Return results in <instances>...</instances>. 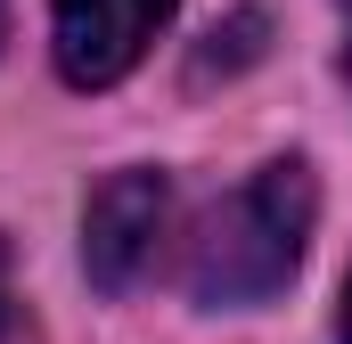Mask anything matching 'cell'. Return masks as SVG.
Returning <instances> with one entry per match:
<instances>
[{
  "mask_svg": "<svg viewBox=\"0 0 352 344\" xmlns=\"http://www.w3.org/2000/svg\"><path fill=\"white\" fill-rule=\"evenodd\" d=\"M0 295H16V287H8V246H0Z\"/></svg>",
  "mask_w": 352,
  "mask_h": 344,
  "instance_id": "52a82bcc",
  "label": "cell"
},
{
  "mask_svg": "<svg viewBox=\"0 0 352 344\" xmlns=\"http://www.w3.org/2000/svg\"><path fill=\"white\" fill-rule=\"evenodd\" d=\"M180 0H58L50 33H58V74L74 90H115L140 58L148 41L173 25Z\"/></svg>",
  "mask_w": 352,
  "mask_h": 344,
  "instance_id": "3957f363",
  "label": "cell"
},
{
  "mask_svg": "<svg viewBox=\"0 0 352 344\" xmlns=\"http://www.w3.org/2000/svg\"><path fill=\"white\" fill-rule=\"evenodd\" d=\"M344 83H352V33H344Z\"/></svg>",
  "mask_w": 352,
  "mask_h": 344,
  "instance_id": "ba28073f",
  "label": "cell"
},
{
  "mask_svg": "<svg viewBox=\"0 0 352 344\" xmlns=\"http://www.w3.org/2000/svg\"><path fill=\"white\" fill-rule=\"evenodd\" d=\"M0 41H8V8H0Z\"/></svg>",
  "mask_w": 352,
  "mask_h": 344,
  "instance_id": "9c48e42d",
  "label": "cell"
},
{
  "mask_svg": "<svg viewBox=\"0 0 352 344\" xmlns=\"http://www.w3.org/2000/svg\"><path fill=\"white\" fill-rule=\"evenodd\" d=\"M246 58H263V17H254V8H246V17H230V33L213 25V50L197 58V74H213V66L230 74V66H246Z\"/></svg>",
  "mask_w": 352,
  "mask_h": 344,
  "instance_id": "277c9868",
  "label": "cell"
},
{
  "mask_svg": "<svg viewBox=\"0 0 352 344\" xmlns=\"http://www.w3.org/2000/svg\"><path fill=\"white\" fill-rule=\"evenodd\" d=\"M336 344H352V279H344V312H336Z\"/></svg>",
  "mask_w": 352,
  "mask_h": 344,
  "instance_id": "8992f818",
  "label": "cell"
},
{
  "mask_svg": "<svg viewBox=\"0 0 352 344\" xmlns=\"http://www.w3.org/2000/svg\"><path fill=\"white\" fill-rule=\"evenodd\" d=\"M311 213H320V189H311V172L295 164V156L263 164L246 189H230V197H221V205L197 222V238H188V255H180L188 295H197L205 312L270 303V295L295 279V262H303Z\"/></svg>",
  "mask_w": 352,
  "mask_h": 344,
  "instance_id": "6da1fadb",
  "label": "cell"
},
{
  "mask_svg": "<svg viewBox=\"0 0 352 344\" xmlns=\"http://www.w3.org/2000/svg\"><path fill=\"white\" fill-rule=\"evenodd\" d=\"M0 344H41V328H33V312H25L16 295H0Z\"/></svg>",
  "mask_w": 352,
  "mask_h": 344,
  "instance_id": "5b68a950",
  "label": "cell"
},
{
  "mask_svg": "<svg viewBox=\"0 0 352 344\" xmlns=\"http://www.w3.org/2000/svg\"><path fill=\"white\" fill-rule=\"evenodd\" d=\"M164 230H173V180L164 172H115V180H98L82 205V270L98 295H131L140 279H148V262L164 246Z\"/></svg>",
  "mask_w": 352,
  "mask_h": 344,
  "instance_id": "7a4b0ae2",
  "label": "cell"
}]
</instances>
